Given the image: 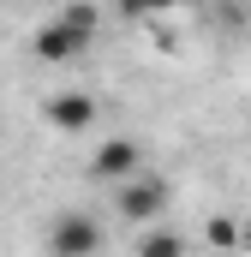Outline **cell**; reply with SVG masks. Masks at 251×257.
I'll return each mask as SVG.
<instances>
[{
	"label": "cell",
	"mask_w": 251,
	"mask_h": 257,
	"mask_svg": "<svg viewBox=\"0 0 251 257\" xmlns=\"http://www.w3.org/2000/svg\"><path fill=\"white\" fill-rule=\"evenodd\" d=\"M138 162H144V150H138L132 138H108V144L96 150L90 174H96V180H108V186H120V180H132V174H138Z\"/></svg>",
	"instance_id": "obj_5"
},
{
	"label": "cell",
	"mask_w": 251,
	"mask_h": 257,
	"mask_svg": "<svg viewBox=\"0 0 251 257\" xmlns=\"http://www.w3.org/2000/svg\"><path fill=\"white\" fill-rule=\"evenodd\" d=\"M114 209H120V221H156L162 209H168V180H156V174H132L114 186Z\"/></svg>",
	"instance_id": "obj_2"
},
{
	"label": "cell",
	"mask_w": 251,
	"mask_h": 257,
	"mask_svg": "<svg viewBox=\"0 0 251 257\" xmlns=\"http://www.w3.org/2000/svg\"><path fill=\"white\" fill-rule=\"evenodd\" d=\"M203 239H209L215 251H233V245H245V227H239L233 215H209V221H203Z\"/></svg>",
	"instance_id": "obj_7"
},
{
	"label": "cell",
	"mask_w": 251,
	"mask_h": 257,
	"mask_svg": "<svg viewBox=\"0 0 251 257\" xmlns=\"http://www.w3.org/2000/svg\"><path fill=\"white\" fill-rule=\"evenodd\" d=\"M138 257H186V239H180L174 227H150V233L138 239Z\"/></svg>",
	"instance_id": "obj_6"
},
{
	"label": "cell",
	"mask_w": 251,
	"mask_h": 257,
	"mask_svg": "<svg viewBox=\"0 0 251 257\" xmlns=\"http://www.w3.org/2000/svg\"><path fill=\"white\" fill-rule=\"evenodd\" d=\"M120 12L126 18H150V0H120Z\"/></svg>",
	"instance_id": "obj_9"
},
{
	"label": "cell",
	"mask_w": 251,
	"mask_h": 257,
	"mask_svg": "<svg viewBox=\"0 0 251 257\" xmlns=\"http://www.w3.org/2000/svg\"><path fill=\"white\" fill-rule=\"evenodd\" d=\"M60 18L72 24V30H84V36H96V6H90V0H72V6H66Z\"/></svg>",
	"instance_id": "obj_8"
},
{
	"label": "cell",
	"mask_w": 251,
	"mask_h": 257,
	"mask_svg": "<svg viewBox=\"0 0 251 257\" xmlns=\"http://www.w3.org/2000/svg\"><path fill=\"white\" fill-rule=\"evenodd\" d=\"M168 6H180V0H150V12H168Z\"/></svg>",
	"instance_id": "obj_10"
},
{
	"label": "cell",
	"mask_w": 251,
	"mask_h": 257,
	"mask_svg": "<svg viewBox=\"0 0 251 257\" xmlns=\"http://www.w3.org/2000/svg\"><path fill=\"white\" fill-rule=\"evenodd\" d=\"M84 48H90V36H84V30H72L66 18H48V24L30 36V54H36L42 66H66V60H78Z\"/></svg>",
	"instance_id": "obj_3"
},
{
	"label": "cell",
	"mask_w": 251,
	"mask_h": 257,
	"mask_svg": "<svg viewBox=\"0 0 251 257\" xmlns=\"http://www.w3.org/2000/svg\"><path fill=\"white\" fill-rule=\"evenodd\" d=\"M42 114H48V126H54V132H72V138H78V132L96 126V96H84V90H60V96H48Z\"/></svg>",
	"instance_id": "obj_4"
},
{
	"label": "cell",
	"mask_w": 251,
	"mask_h": 257,
	"mask_svg": "<svg viewBox=\"0 0 251 257\" xmlns=\"http://www.w3.org/2000/svg\"><path fill=\"white\" fill-rule=\"evenodd\" d=\"M102 251V221L84 209H66L48 227V257H96Z\"/></svg>",
	"instance_id": "obj_1"
}]
</instances>
